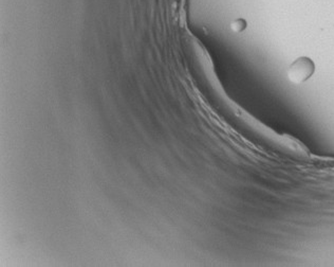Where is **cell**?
Wrapping results in <instances>:
<instances>
[{
  "label": "cell",
  "mask_w": 334,
  "mask_h": 267,
  "mask_svg": "<svg viewBox=\"0 0 334 267\" xmlns=\"http://www.w3.org/2000/svg\"><path fill=\"white\" fill-rule=\"evenodd\" d=\"M314 72V64L310 58L300 57L292 63L286 71L288 79L294 84H302L306 82Z\"/></svg>",
  "instance_id": "1"
},
{
  "label": "cell",
  "mask_w": 334,
  "mask_h": 267,
  "mask_svg": "<svg viewBox=\"0 0 334 267\" xmlns=\"http://www.w3.org/2000/svg\"><path fill=\"white\" fill-rule=\"evenodd\" d=\"M245 28V23L242 19H238V21L234 22L232 24V29L235 32H241Z\"/></svg>",
  "instance_id": "2"
}]
</instances>
